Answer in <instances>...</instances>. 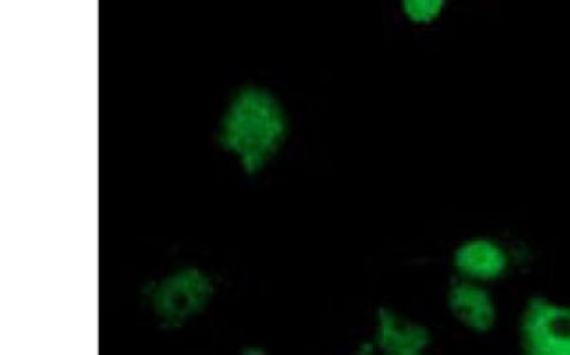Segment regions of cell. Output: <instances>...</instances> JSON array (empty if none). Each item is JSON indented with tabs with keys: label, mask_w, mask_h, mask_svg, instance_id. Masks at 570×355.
I'll return each instance as SVG.
<instances>
[{
	"label": "cell",
	"mask_w": 570,
	"mask_h": 355,
	"mask_svg": "<svg viewBox=\"0 0 570 355\" xmlns=\"http://www.w3.org/2000/svg\"><path fill=\"white\" fill-rule=\"evenodd\" d=\"M445 7H448V0H402L403 12L409 20L419 26L434 23Z\"/></svg>",
	"instance_id": "7"
},
{
	"label": "cell",
	"mask_w": 570,
	"mask_h": 355,
	"mask_svg": "<svg viewBox=\"0 0 570 355\" xmlns=\"http://www.w3.org/2000/svg\"><path fill=\"white\" fill-rule=\"evenodd\" d=\"M376 344L384 354L419 355L430 346V333L419 323L397 316L389 308H381Z\"/></svg>",
	"instance_id": "6"
},
{
	"label": "cell",
	"mask_w": 570,
	"mask_h": 355,
	"mask_svg": "<svg viewBox=\"0 0 570 355\" xmlns=\"http://www.w3.org/2000/svg\"><path fill=\"white\" fill-rule=\"evenodd\" d=\"M521 349L529 355H570V306L534 297L519 325Z\"/></svg>",
	"instance_id": "2"
},
{
	"label": "cell",
	"mask_w": 570,
	"mask_h": 355,
	"mask_svg": "<svg viewBox=\"0 0 570 355\" xmlns=\"http://www.w3.org/2000/svg\"><path fill=\"white\" fill-rule=\"evenodd\" d=\"M285 131L287 122L278 101L268 91L247 88L234 97L220 118L219 142L238 156L246 174L253 175L278 152Z\"/></svg>",
	"instance_id": "1"
},
{
	"label": "cell",
	"mask_w": 570,
	"mask_h": 355,
	"mask_svg": "<svg viewBox=\"0 0 570 355\" xmlns=\"http://www.w3.org/2000/svg\"><path fill=\"white\" fill-rule=\"evenodd\" d=\"M214 287L200 270L177 272L164 279L155 293V310L169 325H181L208 306Z\"/></svg>",
	"instance_id": "3"
},
{
	"label": "cell",
	"mask_w": 570,
	"mask_h": 355,
	"mask_svg": "<svg viewBox=\"0 0 570 355\" xmlns=\"http://www.w3.org/2000/svg\"><path fill=\"white\" fill-rule=\"evenodd\" d=\"M453 263L464 278L491 282L504 276L510 258L493 239H468L454 252Z\"/></svg>",
	"instance_id": "4"
},
{
	"label": "cell",
	"mask_w": 570,
	"mask_h": 355,
	"mask_svg": "<svg viewBox=\"0 0 570 355\" xmlns=\"http://www.w3.org/2000/svg\"><path fill=\"white\" fill-rule=\"evenodd\" d=\"M449 310L459 322L475 333H487L497 323V306L491 293L481 289L480 285L453 284L448 295Z\"/></svg>",
	"instance_id": "5"
}]
</instances>
